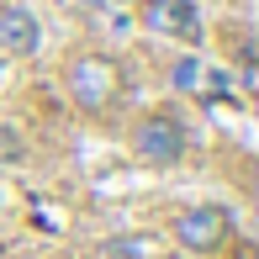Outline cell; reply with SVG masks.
I'll use <instances>...</instances> for the list:
<instances>
[{
  "label": "cell",
  "instance_id": "2",
  "mask_svg": "<svg viewBox=\"0 0 259 259\" xmlns=\"http://www.w3.org/2000/svg\"><path fill=\"white\" fill-rule=\"evenodd\" d=\"M133 159L148 169H175L185 159V127L175 111H148L133 122Z\"/></svg>",
  "mask_w": 259,
  "mask_h": 259
},
{
  "label": "cell",
  "instance_id": "6",
  "mask_svg": "<svg viewBox=\"0 0 259 259\" xmlns=\"http://www.w3.org/2000/svg\"><path fill=\"white\" fill-rule=\"evenodd\" d=\"M21 159H27V143H21V133L0 122V169H11V164H21Z\"/></svg>",
  "mask_w": 259,
  "mask_h": 259
},
{
  "label": "cell",
  "instance_id": "8",
  "mask_svg": "<svg viewBox=\"0 0 259 259\" xmlns=\"http://www.w3.org/2000/svg\"><path fill=\"white\" fill-rule=\"evenodd\" d=\"M196 79H201V64H196V58H180V64H175V85L196 90Z\"/></svg>",
  "mask_w": 259,
  "mask_h": 259
},
{
  "label": "cell",
  "instance_id": "4",
  "mask_svg": "<svg viewBox=\"0 0 259 259\" xmlns=\"http://www.w3.org/2000/svg\"><path fill=\"white\" fill-rule=\"evenodd\" d=\"M138 21H143L148 32H159V37L185 42V48L201 42V11H196V0H143V6H138Z\"/></svg>",
  "mask_w": 259,
  "mask_h": 259
},
{
  "label": "cell",
  "instance_id": "3",
  "mask_svg": "<svg viewBox=\"0 0 259 259\" xmlns=\"http://www.w3.org/2000/svg\"><path fill=\"white\" fill-rule=\"evenodd\" d=\"M228 238H233V211L228 206H191V211L175 217V243L191 249V254H217V249H228Z\"/></svg>",
  "mask_w": 259,
  "mask_h": 259
},
{
  "label": "cell",
  "instance_id": "1",
  "mask_svg": "<svg viewBox=\"0 0 259 259\" xmlns=\"http://www.w3.org/2000/svg\"><path fill=\"white\" fill-rule=\"evenodd\" d=\"M64 90L85 116H106L127 96V69L111 53H74L64 64Z\"/></svg>",
  "mask_w": 259,
  "mask_h": 259
},
{
  "label": "cell",
  "instance_id": "9",
  "mask_svg": "<svg viewBox=\"0 0 259 259\" xmlns=\"http://www.w3.org/2000/svg\"><path fill=\"white\" fill-rule=\"evenodd\" d=\"M228 259H259V254H254V249H233Z\"/></svg>",
  "mask_w": 259,
  "mask_h": 259
},
{
  "label": "cell",
  "instance_id": "5",
  "mask_svg": "<svg viewBox=\"0 0 259 259\" xmlns=\"http://www.w3.org/2000/svg\"><path fill=\"white\" fill-rule=\"evenodd\" d=\"M37 42H42V27L27 6H0V53L27 58V53H37Z\"/></svg>",
  "mask_w": 259,
  "mask_h": 259
},
{
  "label": "cell",
  "instance_id": "7",
  "mask_svg": "<svg viewBox=\"0 0 259 259\" xmlns=\"http://www.w3.org/2000/svg\"><path fill=\"white\" fill-rule=\"evenodd\" d=\"M106 254H111V259H148V254H154V243H148V238H111V243H106Z\"/></svg>",
  "mask_w": 259,
  "mask_h": 259
},
{
  "label": "cell",
  "instance_id": "10",
  "mask_svg": "<svg viewBox=\"0 0 259 259\" xmlns=\"http://www.w3.org/2000/svg\"><path fill=\"white\" fill-rule=\"evenodd\" d=\"M85 6H101V0H85Z\"/></svg>",
  "mask_w": 259,
  "mask_h": 259
}]
</instances>
